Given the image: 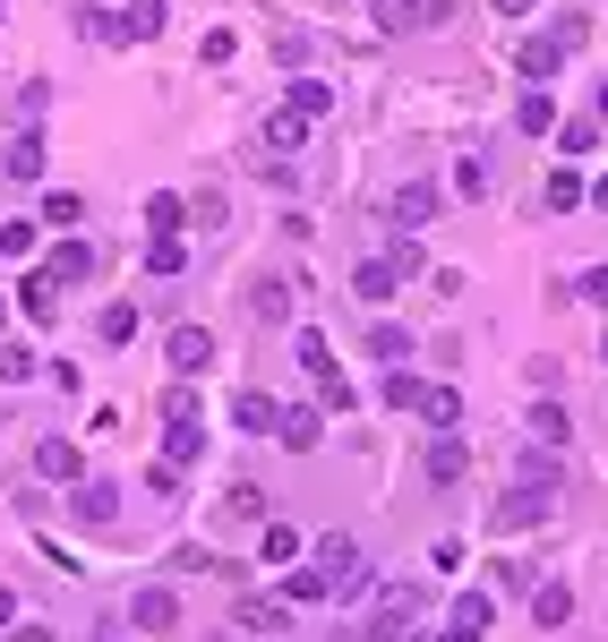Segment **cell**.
<instances>
[{
  "instance_id": "cell-1",
  "label": "cell",
  "mask_w": 608,
  "mask_h": 642,
  "mask_svg": "<svg viewBox=\"0 0 608 642\" xmlns=\"http://www.w3.org/2000/svg\"><path fill=\"white\" fill-rule=\"evenodd\" d=\"M291 352H300V369H309V385H318V412H352V385H343V369H334V352H326L318 325H309Z\"/></svg>"
},
{
  "instance_id": "cell-2",
  "label": "cell",
  "mask_w": 608,
  "mask_h": 642,
  "mask_svg": "<svg viewBox=\"0 0 608 642\" xmlns=\"http://www.w3.org/2000/svg\"><path fill=\"white\" fill-rule=\"evenodd\" d=\"M360 574H369V566H360V540L352 531H326L318 540V582L326 591H360Z\"/></svg>"
},
{
  "instance_id": "cell-3",
  "label": "cell",
  "mask_w": 608,
  "mask_h": 642,
  "mask_svg": "<svg viewBox=\"0 0 608 642\" xmlns=\"http://www.w3.org/2000/svg\"><path fill=\"white\" fill-rule=\"evenodd\" d=\"M412 617H420V591H412V582H385L369 634H378V642H412Z\"/></svg>"
},
{
  "instance_id": "cell-4",
  "label": "cell",
  "mask_w": 608,
  "mask_h": 642,
  "mask_svg": "<svg viewBox=\"0 0 608 642\" xmlns=\"http://www.w3.org/2000/svg\"><path fill=\"white\" fill-rule=\"evenodd\" d=\"M128 625H137V634H172V625H181V591H172V582L128 591Z\"/></svg>"
},
{
  "instance_id": "cell-5",
  "label": "cell",
  "mask_w": 608,
  "mask_h": 642,
  "mask_svg": "<svg viewBox=\"0 0 608 642\" xmlns=\"http://www.w3.org/2000/svg\"><path fill=\"white\" fill-rule=\"evenodd\" d=\"M446 27V0H378V34H429Z\"/></svg>"
},
{
  "instance_id": "cell-6",
  "label": "cell",
  "mask_w": 608,
  "mask_h": 642,
  "mask_svg": "<svg viewBox=\"0 0 608 642\" xmlns=\"http://www.w3.org/2000/svg\"><path fill=\"white\" fill-rule=\"evenodd\" d=\"M437 206H446V197H437V180H403V189H394V206H385V224H394V231H420Z\"/></svg>"
},
{
  "instance_id": "cell-7",
  "label": "cell",
  "mask_w": 608,
  "mask_h": 642,
  "mask_svg": "<svg viewBox=\"0 0 608 642\" xmlns=\"http://www.w3.org/2000/svg\"><path fill=\"white\" fill-rule=\"evenodd\" d=\"M69 514H78V522H86V531H112V522H121V488H112V480H78V488H69Z\"/></svg>"
},
{
  "instance_id": "cell-8",
  "label": "cell",
  "mask_w": 608,
  "mask_h": 642,
  "mask_svg": "<svg viewBox=\"0 0 608 642\" xmlns=\"http://www.w3.org/2000/svg\"><path fill=\"white\" fill-rule=\"evenodd\" d=\"M548 514H557V497H540V488H506V497H497V531H540Z\"/></svg>"
},
{
  "instance_id": "cell-9",
  "label": "cell",
  "mask_w": 608,
  "mask_h": 642,
  "mask_svg": "<svg viewBox=\"0 0 608 642\" xmlns=\"http://www.w3.org/2000/svg\"><path fill=\"white\" fill-rule=\"evenodd\" d=\"M197 454H206V420H163V463L189 472Z\"/></svg>"
},
{
  "instance_id": "cell-10",
  "label": "cell",
  "mask_w": 608,
  "mask_h": 642,
  "mask_svg": "<svg viewBox=\"0 0 608 642\" xmlns=\"http://www.w3.org/2000/svg\"><path fill=\"white\" fill-rule=\"evenodd\" d=\"M163 352H172V369H181V377H197V369L215 360V334H206V325H172V343H163Z\"/></svg>"
},
{
  "instance_id": "cell-11",
  "label": "cell",
  "mask_w": 608,
  "mask_h": 642,
  "mask_svg": "<svg viewBox=\"0 0 608 642\" xmlns=\"http://www.w3.org/2000/svg\"><path fill=\"white\" fill-rule=\"evenodd\" d=\"M523 428H532V437L557 454L566 437H575V412H566V403H532V412H523Z\"/></svg>"
},
{
  "instance_id": "cell-12",
  "label": "cell",
  "mask_w": 608,
  "mask_h": 642,
  "mask_svg": "<svg viewBox=\"0 0 608 642\" xmlns=\"http://www.w3.org/2000/svg\"><path fill=\"white\" fill-rule=\"evenodd\" d=\"M34 472H43V480H61V488H78V472H86V463H78V446H69V437H43V446H34Z\"/></svg>"
},
{
  "instance_id": "cell-13",
  "label": "cell",
  "mask_w": 608,
  "mask_h": 642,
  "mask_svg": "<svg viewBox=\"0 0 608 642\" xmlns=\"http://www.w3.org/2000/svg\"><path fill=\"white\" fill-rule=\"evenodd\" d=\"M352 291H360V300H369V309H385V300H394V291H403V275H394V266H385V257H360Z\"/></svg>"
},
{
  "instance_id": "cell-14",
  "label": "cell",
  "mask_w": 608,
  "mask_h": 642,
  "mask_svg": "<svg viewBox=\"0 0 608 642\" xmlns=\"http://www.w3.org/2000/svg\"><path fill=\"white\" fill-rule=\"evenodd\" d=\"M43 275H52V283H78V275H95V240H61V249L43 257Z\"/></svg>"
},
{
  "instance_id": "cell-15",
  "label": "cell",
  "mask_w": 608,
  "mask_h": 642,
  "mask_svg": "<svg viewBox=\"0 0 608 642\" xmlns=\"http://www.w3.org/2000/svg\"><path fill=\"white\" fill-rule=\"evenodd\" d=\"M557 61H566V52H557L548 34H532V43H514V69H523L532 86H548V77H557Z\"/></svg>"
},
{
  "instance_id": "cell-16",
  "label": "cell",
  "mask_w": 608,
  "mask_h": 642,
  "mask_svg": "<svg viewBox=\"0 0 608 642\" xmlns=\"http://www.w3.org/2000/svg\"><path fill=\"white\" fill-rule=\"evenodd\" d=\"M231 420H240V428H249V437H275V420H284V403H275V394H240V403H231Z\"/></svg>"
},
{
  "instance_id": "cell-17",
  "label": "cell",
  "mask_w": 608,
  "mask_h": 642,
  "mask_svg": "<svg viewBox=\"0 0 608 642\" xmlns=\"http://www.w3.org/2000/svg\"><path fill=\"white\" fill-rule=\"evenodd\" d=\"M378 403H385V412H420V403H429V385H420L412 369H385V385H378Z\"/></svg>"
},
{
  "instance_id": "cell-18",
  "label": "cell",
  "mask_w": 608,
  "mask_h": 642,
  "mask_svg": "<svg viewBox=\"0 0 608 642\" xmlns=\"http://www.w3.org/2000/svg\"><path fill=\"white\" fill-rule=\"evenodd\" d=\"M566 617H575V591H566V582H540V591H532V625H548V634H557Z\"/></svg>"
},
{
  "instance_id": "cell-19",
  "label": "cell",
  "mask_w": 608,
  "mask_h": 642,
  "mask_svg": "<svg viewBox=\"0 0 608 642\" xmlns=\"http://www.w3.org/2000/svg\"><path fill=\"white\" fill-rule=\"evenodd\" d=\"M284 112H300V121H326V112H334V86H326V77H291V103Z\"/></svg>"
},
{
  "instance_id": "cell-20",
  "label": "cell",
  "mask_w": 608,
  "mask_h": 642,
  "mask_svg": "<svg viewBox=\"0 0 608 642\" xmlns=\"http://www.w3.org/2000/svg\"><path fill=\"white\" fill-rule=\"evenodd\" d=\"M18 309H27L34 325H43V318H61V283H52V275H27V283H18Z\"/></svg>"
},
{
  "instance_id": "cell-21",
  "label": "cell",
  "mask_w": 608,
  "mask_h": 642,
  "mask_svg": "<svg viewBox=\"0 0 608 642\" xmlns=\"http://www.w3.org/2000/svg\"><path fill=\"white\" fill-rule=\"evenodd\" d=\"M318 600H334L318 582V566H284V609H318Z\"/></svg>"
},
{
  "instance_id": "cell-22",
  "label": "cell",
  "mask_w": 608,
  "mask_h": 642,
  "mask_svg": "<svg viewBox=\"0 0 608 642\" xmlns=\"http://www.w3.org/2000/svg\"><path fill=\"white\" fill-rule=\"evenodd\" d=\"M369 360H385V369H403V360H412V334H403L394 318H378V325H369Z\"/></svg>"
},
{
  "instance_id": "cell-23",
  "label": "cell",
  "mask_w": 608,
  "mask_h": 642,
  "mask_svg": "<svg viewBox=\"0 0 608 642\" xmlns=\"http://www.w3.org/2000/svg\"><path fill=\"white\" fill-rule=\"evenodd\" d=\"M146 224H155V240H181V224H189V197H146Z\"/></svg>"
},
{
  "instance_id": "cell-24",
  "label": "cell",
  "mask_w": 608,
  "mask_h": 642,
  "mask_svg": "<svg viewBox=\"0 0 608 642\" xmlns=\"http://www.w3.org/2000/svg\"><path fill=\"white\" fill-rule=\"evenodd\" d=\"M0 172H9V180H43V137H9Z\"/></svg>"
},
{
  "instance_id": "cell-25",
  "label": "cell",
  "mask_w": 608,
  "mask_h": 642,
  "mask_svg": "<svg viewBox=\"0 0 608 642\" xmlns=\"http://www.w3.org/2000/svg\"><path fill=\"white\" fill-rule=\"evenodd\" d=\"M420 420H429L437 437H454V420H463V394H454V385H429V403H420Z\"/></svg>"
},
{
  "instance_id": "cell-26",
  "label": "cell",
  "mask_w": 608,
  "mask_h": 642,
  "mask_svg": "<svg viewBox=\"0 0 608 642\" xmlns=\"http://www.w3.org/2000/svg\"><path fill=\"white\" fill-rule=\"evenodd\" d=\"M514 488H540V497H557V454H523V463H514Z\"/></svg>"
},
{
  "instance_id": "cell-27",
  "label": "cell",
  "mask_w": 608,
  "mask_h": 642,
  "mask_svg": "<svg viewBox=\"0 0 608 642\" xmlns=\"http://www.w3.org/2000/svg\"><path fill=\"white\" fill-rule=\"evenodd\" d=\"M275 437H284L291 454H309V446L326 437V420H318V412H284V420H275Z\"/></svg>"
},
{
  "instance_id": "cell-28",
  "label": "cell",
  "mask_w": 608,
  "mask_h": 642,
  "mask_svg": "<svg viewBox=\"0 0 608 642\" xmlns=\"http://www.w3.org/2000/svg\"><path fill=\"white\" fill-rule=\"evenodd\" d=\"M266 146H275V155H300V146H309V121H300V112H275V121H266Z\"/></svg>"
},
{
  "instance_id": "cell-29",
  "label": "cell",
  "mask_w": 608,
  "mask_h": 642,
  "mask_svg": "<svg viewBox=\"0 0 608 642\" xmlns=\"http://www.w3.org/2000/svg\"><path fill=\"white\" fill-rule=\"evenodd\" d=\"M257 557H266V566H300V531H291V522H266Z\"/></svg>"
},
{
  "instance_id": "cell-30",
  "label": "cell",
  "mask_w": 608,
  "mask_h": 642,
  "mask_svg": "<svg viewBox=\"0 0 608 642\" xmlns=\"http://www.w3.org/2000/svg\"><path fill=\"white\" fill-rule=\"evenodd\" d=\"M43 224L78 231V224H86V197H78V189H43Z\"/></svg>"
},
{
  "instance_id": "cell-31",
  "label": "cell",
  "mask_w": 608,
  "mask_h": 642,
  "mask_svg": "<svg viewBox=\"0 0 608 642\" xmlns=\"http://www.w3.org/2000/svg\"><path fill=\"white\" fill-rule=\"evenodd\" d=\"M240 625H249V634H284L291 609H284V600H240Z\"/></svg>"
},
{
  "instance_id": "cell-32",
  "label": "cell",
  "mask_w": 608,
  "mask_h": 642,
  "mask_svg": "<svg viewBox=\"0 0 608 642\" xmlns=\"http://www.w3.org/2000/svg\"><path fill=\"white\" fill-rule=\"evenodd\" d=\"M121 34H128V43L163 34V0H128V9H121Z\"/></svg>"
},
{
  "instance_id": "cell-33",
  "label": "cell",
  "mask_w": 608,
  "mask_h": 642,
  "mask_svg": "<svg viewBox=\"0 0 608 642\" xmlns=\"http://www.w3.org/2000/svg\"><path fill=\"white\" fill-rule=\"evenodd\" d=\"M249 309H257L266 325H284V318H291V283H275V275H266V283L249 291Z\"/></svg>"
},
{
  "instance_id": "cell-34",
  "label": "cell",
  "mask_w": 608,
  "mask_h": 642,
  "mask_svg": "<svg viewBox=\"0 0 608 642\" xmlns=\"http://www.w3.org/2000/svg\"><path fill=\"white\" fill-rule=\"evenodd\" d=\"M463 463H472L463 437H437V446H429V480H463Z\"/></svg>"
},
{
  "instance_id": "cell-35",
  "label": "cell",
  "mask_w": 608,
  "mask_h": 642,
  "mask_svg": "<svg viewBox=\"0 0 608 642\" xmlns=\"http://www.w3.org/2000/svg\"><path fill=\"white\" fill-rule=\"evenodd\" d=\"M95 334H103V352H112V343H128V334H137V309H128V300H112V309L95 318Z\"/></svg>"
},
{
  "instance_id": "cell-36",
  "label": "cell",
  "mask_w": 608,
  "mask_h": 642,
  "mask_svg": "<svg viewBox=\"0 0 608 642\" xmlns=\"http://www.w3.org/2000/svg\"><path fill=\"white\" fill-rule=\"evenodd\" d=\"M146 275H163V283L189 275V249H181V240H155V249H146Z\"/></svg>"
},
{
  "instance_id": "cell-37",
  "label": "cell",
  "mask_w": 608,
  "mask_h": 642,
  "mask_svg": "<svg viewBox=\"0 0 608 642\" xmlns=\"http://www.w3.org/2000/svg\"><path fill=\"white\" fill-rule=\"evenodd\" d=\"M514 128H523V137H540V128H557V112H548V95H523V103H514Z\"/></svg>"
},
{
  "instance_id": "cell-38",
  "label": "cell",
  "mask_w": 608,
  "mask_h": 642,
  "mask_svg": "<svg viewBox=\"0 0 608 642\" xmlns=\"http://www.w3.org/2000/svg\"><path fill=\"white\" fill-rule=\"evenodd\" d=\"M454 197H488V163H481V155L454 163Z\"/></svg>"
},
{
  "instance_id": "cell-39",
  "label": "cell",
  "mask_w": 608,
  "mask_h": 642,
  "mask_svg": "<svg viewBox=\"0 0 608 642\" xmlns=\"http://www.w3.org/2000/svg\"><path fill=\"white\" fill-rule=\"evenodd\" d=\"M34 377V352L27 343H0V385H27Z\"/></svg>"
},
{
  "instance_id": "cell-40",
  "label": "cell",
  "mask_w": 608,
  "mask_h": 642,
  "mask_svg": "<svg viewBox=\"0 0 608 642\" xmlns=\"http://www.w3.org/2000/svg\"><path fill=\"white\" fill-rule=\"evenodd\" d=\"M0 257H34V224H27V215L0 224Z\"/></svg>"
},
{
  "instance_id": "cell-41",
  "label": "cell",
  "mask_w": 608,
  "mask_h": 642,
  "mask_svg": "<svg viewBox=\"0 0 608 642\" xmlns=\"http://www.w3.org/2000/svg\"><path fill=\"white\" fill-rule=\"evenodd\" d=\"M197 412H206V403H197L189 385H163V420H197Z\"/></svg>"
},
{
  "instance_id": "cell-42",
  "label": "cell",
  "mask_w": 608,
  "mask_h": 642,
  "mask_svg": "<svg viewBox=\"0 0 608 642\" xmlns=\"http://www.w3.org/2000/svg\"><path fill=\"white\" fill-rule=\"evenodd\" d=\"M548 43H557V52H566V43H591V18H583V9H566V18H557V34H548Z\"/></svg>"
},
{
  "instance_id": "cell-43",
  "label": "cell",
  "mask_w": 608,
  "mask_h": 642,
  "mask_svg": "<svg viewBox=\"0 0 608 642\" xmlns=\"http://www.w3.org/2000/svg\"><path fill=\"white\" fill-rule=\"evenodd\" d=\"M197 52H206V61L224 69V61H231V52H240V34H231V27H215V34H206V43H197Z\"/></svg>"
},
{
  "instance_id": "cell-44",
  "label": "cell",
  "mask_w": 608,
  "mask_h": 642,
  "mask_svg": "<svg viewBox=\"0 0 608 642\" xmlns=\"http://www.w3.org/2000/svg\"><path fill=\"white\" fill-rule=\"evenodd\" d=\"M548 206H557V215H566V206H583V180H575V172H557V180H548Z\"/></svg>"
},
{
  "instance_id": "cell-45",
  "label": "cell",
  "mask_w": 608,
  "mask_h": 642,
  "mask_svg": "<svg viewBox=\"0 0 608 642\" xmlns=\"http://www.w3.org/2000/svg\"><path fill=\"white\" fill-rule=\"evenodd\" d=\"M583 300H591V309H608V266H591V275H583Z\"/></svg>"
},
{
  "instance_id": "cell-46",
  "label": "cell",
  "mask_w": 608,
  "mask_h": 642,
  "mask_svg": "<svg viewBox=\"0 0 608 642\" xmlns=\"http://www.w3.org/2000/svg\"><path fill=\"white\" fill-rule=\"evenodd\" d=\"M9 625H18V591L0 582V634H9Z\"/></svg>"
},
{
  "instance_id": "cell-47",
  "label": "cell",
  "mask_w": 608,
  "mask_h": 642,
  "mask_svg": "<svg viewBox=\"0 0 608 642\" xmlns=\"http://www.w3.org/2000/svg\"><path fill=\"white\" fill-rule=\"evenodd\" d=\"M9 642H52V625H9Z\"/></svg>"
},
{
  "instance_id": "cell-48",
  "label": "cell",
  "mask_w": 608,
  "mask_h": 642,
  "mask_svg": "<svg viewBox=\"0 0 608 642\" xmlns=\"http://www.w3.org/2000/svg\"><path fill=\"white\" fill-rule=\"evenodd\" d=\"M497 9H506V18H532V9H540V0H497Z\"/></svg>"
},
{
  "instance_id": "cell-49",
  "label": "cell",
  "mask_w": 608,
  "mask_h": 642,
  "mask_svg": "<svg viewBox=\"0 0 608 642\" xmlns=\"http://www.w3.org/2000/svg\"><path fill=\"white\" fill-rule=\"evenodd\" d=\"M591 197H600V215H608V180H600V189H591Z\"/></svg>"
},
{
  "instance_id": "cell-50",
  "label": "cell",
  "mask_w": 608,
  "mask_h": 642,
  "mask_svg": "<svg viewBox=\"0 0 608 642\" xmlns=\"http://www.w3.org/2000/svg\"><path fill=\"white\" fill-rule=\"evenodd\" d=\"M600 121H608V86H600Z\"/></svg>"
},
{
  "instance_id": "cell-51",
  "label": "cell",
  "mask_w": 608,
  "mask_h": 642,
  "mask_svg": "<svg viewBox=\"0 0 608 642\" xmlns=\"http://www.w3.org/2000/svg\"><path fill=\"white\" fill-rule=\"evenodd\" d=\"M0 325H9V300H0Z\"/></svg>"
},
{
  "instance_id": "cell-52",
  "label": "cell",
  "mask_w": 608,
  "mask_h": 642,
  "mask_svg": "<svg viewBox=\"0 0 608 642\" xmlns=\"http://www.w3.org/2000/svg\"><path fill=\"white\" fill-rule=\"evenodd\" d=\"M600 360H608V334H600Z\"/></svg>"
}]
</instances>
